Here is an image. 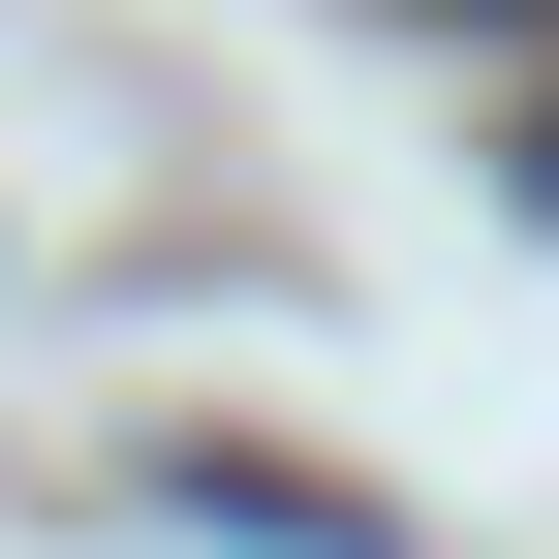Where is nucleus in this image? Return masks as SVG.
Returning a JSON list of instances; mask_svg holds the SVG:
<instances>
[{
	"label": "nucleus",
	"instance_id": "1",
	"mask_svg": "<svg viewBox=\"0 0 559 559\" xmlns=\"http://www.w3.org/2000/svg\"><path fill=\"white\" fill-rule=\"evenodd\" d=\"M436 32H559V0H436Z\"/></svg>",
	"mask_w": 559,
	"mask_h": 559
}]
</instances>
